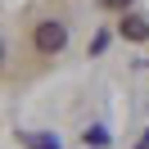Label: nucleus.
Here are the masks:
<instances>
[{"label":"nucleus","instance_id":"4","mask_svg":"<svg viewBox=\"0 0 149 149\" xmlns=\"http://www.w3.org/2000/svg\"><path fill=\"white\" fill-rule=\"evenodd\" d=\"M104 9H127V0H100Z\"/></svg>","mask_w":149,"mask_h":149},{"label":"nucleus","instance_id":"3","mask_svg":"<svg viewBox=\"0 0 149 149\" xmlns=\"http://www.w3.org/2000/svg\"><path fill=\"white\" fill-rule=\"evenodd\" d=\"M27 145L32 149H54V140H50V136H27Z\"/></svg>","mask_w":149,"mask_h":149},{"label":"nucleus","instance_id":"2","mask_svg":"<svg viewBox=\"0 0 149 149\" xmlns=\"http://www.w3.org/2000/svg\"><path fill=\"white\" fill-rule=\"evenodd\" d=\"M122 36L127 41H149V23L136 18V14H127V18H122Z\"/></svg>","mask_w":149,"mask_h":149},{"label":"nucleus","instance_id":"1","mask_svg":"<svg viewBox=\"0 0 149 149\" xmlns=\"http://www.w3.org/2000/svg\"><path fill=\"white\" fill-rule=\"evenodd\" d=\"M32 41H36V50H41V54H59V50L68 45V27L50 18V23H41V27H36V36H32Z\"/></svg>","mask_w":149,"mask_h":149}]
</instances>
